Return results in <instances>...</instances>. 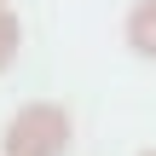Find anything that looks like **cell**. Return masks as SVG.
<instances>
[{
    "label": "cell",
    "instance_id": "6da1fadb",
    "mask_svg": "<svg viewBox=\"0 0 156 156\" xmlns=\"http://www.w3.org/2000/svg\"><path fill=\"white\" fill-rule=\"evenodd\" d=\"M69 139H75V122L64 104H23L0 133L6 156H64Z\"/></svg>",
    "mask_w": 156,
    "mask_h": 156
},
{
    "label": "cell",
    "instance_id": "7a4b0ae2",
    "mask_svg": "<svg viewBox=\"0 0 156 156\" xmlns=\"http://www.w3.org/2000/svg\"><path fill=\"white\" fill-rule=\"evenodd\" d=\"M127 46L139 58H156V0H139L127 12Z\"/></svg>",
    "mask_w": 156,
    "mask_h": 156
},
{
    "label": "cell",
    "instance_id": "3957f363",
    "mask_svg": "<svg viewBox=\"0 0 156 156\" xmlns=\"http://www.w3.org/2000/svg\"><path fill=\"white\" fill-rule=\"evenodd\" d=\"M17 46H23V23H17V17H12V12L0 6V69H6V64L17 58Z\"/></svg>",
    "mask_w": 156,
    "mask_h": 156
},
{
    "label": "cell",
    "instance_id": "277c9868",
    "mask_svg": "<svg viewBox=\"0 0 156 156\" xmlns=\"http://www.w3.org/2000/svg\"><path fill=\"white\" fill-rule=\"evenodd\" d=\"M0 6H6V0H0Z\"/></svg>",
    "mask_w": 156,
    "mask_h": 156
},
{
    "label": "cell",
    "instance_id": "5b68a950",
    "mask_svg": "<svg viewBox=\"0 0 156 156\" xmlns=\"http://www.w3.org/2000/svg\"><path fill=\"white\" fill-rule=\"evenodd\" d=\"M145 156H151V151H145Z\"/></svg>",
    "mask_w": 156,
    "mask_h": 156
},
{
    "label": "cell",
    "instance_id": "8992f818",
    "mask_svg": "<svg viewBox=\"0 0 156 156\" xmlns=\"http://www.w3.org/2000/svg\"><path fill=\"white\" fill-rule=\"evenodd\" d=\"M151 156H156V151H151Z\"/></svg>",
    "mask_w": 156,
    "mask_h": 156
}]
</instances>
